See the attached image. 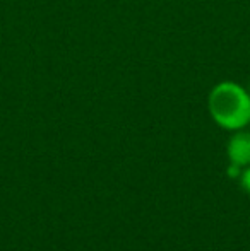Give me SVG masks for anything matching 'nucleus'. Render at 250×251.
<instances>
[{
  "label": "nucleus",
  "instance_id": "f257e3e1",
  "mask_svg": "<svg viewBox=\"0 0 250 251\" xmlns=\"http://www.w3.org/2000/svg\"><path fill=\"white\" fill-rule=\"evenodd\" d=\"M213 120L226 130H240L250 125V94L235 82H220L207 98Z\"/></svg>",
  "mask_w": 250,
  "mask_h": 251
},
{
  "label": "nucleus",
  "instance_id": "f03ea898",
  "mask_svg": "<svg viewBox=\"0 0 250 251\" xmlns=\"http://www.w3.org/2000/svg\"><path fill=\"white\" fill-rule=\"evenodd\" d=\"M228 159L231 164L247 168L250 166V126L235 130L231 139L228 140Z\"/></svg>",
  "mask_w": 250,
  "mask_h": 251
},
{
  "label": "nucleus",
  "instance_id": "7ed1b4c3",
  "mask_svg": "<svg viewBox=\"0 0 250 251\" xmlns=\"http://www.w3.org/2000/svg\"><path fill=\"white\" fill-rule=\"evenodd\" d=\"M240 183H242V188H244L247 193H250V166H247V168L242 171Z\"/></svg>",
  "mask_w": 250,
  "mask_h": 251
},
{
  "label": "nucleus",
  "instance_id": "20e7f679",
  "mask_svg": "<svg viewBox=\"0 0 250 251\" xmlns=\"http://www.w3.org/2000/svg\"><path fill=\"white\" fill-rule=\"evenodd\" d=\"M249 94H250V84H249Z\"/></svg>",
  "mask_w": 250,
  "mask_h": 251
}]
</instances>
